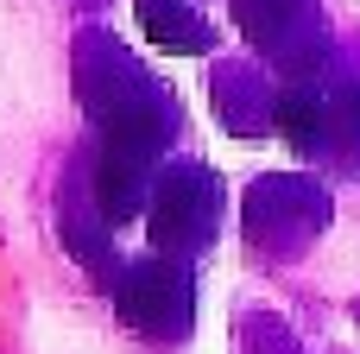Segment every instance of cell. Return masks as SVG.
Here are the masks:
<instances>
[{
	"label": "cell",
	"mask_w": 360,
	"mask_h": 354,
	"mask_svg": "<svg viewBox=\"0 0 360 354\" xmlns=\"http://www.w3.org/2000/svg\"><path fill=\"white\" fill-rule=\"evenodd\" d=\"M76 101L95 127L101 146H127L146 158H165L184 133V108L177 95L108 32H82L76 38Z\"/></svg>",
	"instance_id": "cell-1"
},
{
	"label": "cell",
	"mask_w": 360,
	"mask_h": 354,
	"mask_svg": "<svg viewBox=\"0 0 360 354\" xmlns=\"http://www.w3.org/2000/svg\"><path fill=\"white\" fill-rule=\"evenodd\" d=\"M221 215H228V190L221 177L202 165V158H171L158 165L152 177V196H146V241L171 260H202L221 234Z\"/></svg>",
	"instance_id": "cell-2"
},
{
	"label": "cell",
	"mask_w": 360,
	"mask_h": 354,
	"mask_svg": "<svg viewBox=\"0 0 360 354\" xmlns=\"http://www.w3.org/2000/svg\"><path fill=\"white\" fill-rule=\"evenodd\" d=\"M114 298V317L146 336V342H184L196 329V279H190V260H171V253H139L120 266V279L108 285Z\"/></svg>",
	"instance_id": "cell-3"
},
{
	"label": "cell",
	"mask_w": 360,
	"mask_h": 354,
	"mask_svg": "<svg viewBox=\"0 0 360 354\" xmlns=\"http://www.w3.org/2000/svg\"><path fill=\"white\" fill-rule=\"evenodd\" d=\"M240 38L272 63L278 82L291 76H316L329 63V19L316 0H228Z\"/></svg>",
	"instance_id": "cell-4"
},
{
	"label": "cell",
	"mask_w": 360,
	"mask_h": 354,
	"mask_svg": "<svg viewBox=\"0 0 360 354\" xmlns=\"http://www.w3.org/2000/svg\"><path fill=\"white\" fill-rule=\"evenodd\" d=\"M329 215H335V203L310 177H259L247 190V234L266 260H297L329 228Z\"/></svg>",
	"instance_id": "cell-5"
},
{
	"label": "cell",
	"mask_w": 360,
	"mask_h": 354,
	"mask_svg": "<svg viewBox=\"0 0 360 354\" xmlns=\"http://www.w3.org/2000/svg\"><path fill=\"white\" fill-rule=\"evenodd\" d=\"M57 228H63V247L76 253V266L108 291L114 279H120V253H114V222L95 209V196H89V177H82V158L70 165V177H63V196H57Z\"/></svg>",
	"instance_id": "cell-6"
},
{
	"label": "cell",
	"mask_w": 360,
	"mask_h": 354,
	"mask_svg": "<svg viewBox=\"0 0 360 354\" xmlns=\"http://www.w3.org/2000/svg\"><path fill=\"white\" fill-rule=\"evenodd\" d=\"M323 82V165H360V70H316Z\"/></svg>",
	"instance_id": "cell-7"
},
{
	"label": "cell",
	"mask_w": 360,
	"mask_h": 354,
	"mask_svg": "<svg viewBox=\"0 0 360 354\" xmlns=\"http://www.w3.org/2000/svg\"><path fill=\"white\" fill-rule=\"evenodd\" d=\"M139 6V32L171 51V57H209L215 51V25L196 13V0H133Z\"/></svg>",
	"instance_id": "cell-8"
},
{
	"label": "cell",
	"mask_w": 360,
	"mask_h": 354,
	"mask_svg": "<svg viewBox=\"0 0 360 354\" xmlns=\"http://www.w3.org/2000/svg\"><path fill=\"white\" fill-rule=\"evenodd\" d=\"M272 95H278V82H266V76L247 70V63H221V70H215V108H221V120H228L240 139H253V133L272 127Z\"/></svg>",
	"instance_id": "cell-9"
}]
</instances>
